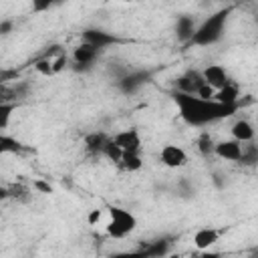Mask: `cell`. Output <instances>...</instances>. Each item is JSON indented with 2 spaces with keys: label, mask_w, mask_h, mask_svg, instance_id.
Instances as JSON below:
<instances>
[{
  "label": "cell",
  "mask_w": 258,
  "mask_h": 258,
  "mask_svg": "<svg viewBox=\"0 0 258 258\" xmlns=\"http://www.w3.org/2000/svg\"><path fill=\"white\" fill-rule=\"evenodd\" d=\"M171 97L179 111V117L189 127H206L210 123L236 115L240 109V105H222L218 101H204L196 95H185L177 91H171Z\"/></svg>",
  "instance_id": "1"
},
{
  "label": "cell",
  "mask_w": 258,
  "mask_h": 258,
  "mask_svg": "<svg viewBox=\"0 0 258 258\" xmlns=\"http://www.w3.org/2000/svg\"><path fill=\"white\" fill-rule=\"evenodd\" d=\"M232 14V6H226V8H220L218 12L210 14L202 24H198L189 44L191 46H210V44H216L222 36H224V30H226V22Z\"/></svg>",
  "instance_id": "2"
},
{
  "label": "cell",
  "mask_w": 258,
  "mask_h": 258,
  "mask_svg": "<svg viewBox=\"0 0 258 258\" xmlns=\"http://www.w3.org/2000/svg\"><path fill=\"white\" fill-rule=\"evenodd\" d=\"M137 228V218L119 206H111L109 208V224H107V236L119 240L125 238L127 234H131Z\"/></svg>",
  "instance_id": "3"
},
{
  "label": "cell",
  "mask_w": 258,
  "mask_h": 258,
  "mask_svg": "<svg viewBox=\"0 0 258 258\" xmlns=\"http://www.w3.org/2000/svg\"><path fill=\"white\" fill-rule=\"evenodd\" d=\"M151 79H153V71H143V69L133 71V69H131L123 79L117 81V89H119L123 95H135L141 87L149 85Z\"/></svg>",
  "instance_id": "4"
},
{
  "label": "cell",
  "mask_w": 258,
  "mask_h": 258,
  "mask_svg": "<svg viewBox=\"0 0 258 258\" xmlns=\"http://www.w3.org/2000/svg\"><path fill=\"white\" fill-rule=\"evenodd\" d=\"M101 54L99 48H95L93 44L81 42L77 48H73V71L75 73H87L93 69V62L97 60V56Z\"/></svg>",
  "instance_id": "5"
},
{
  "label": "cell",
  "mask_w": 258,
  "mask_h": 258,
  "mask_svg": "<svg viewBox=\"0 0 258 258\" xmlns=\"http://www.w3.org/2000/svg\"><path fill=\"white\" fill-rule=\"evenodd\" d=\"M81 36H83V42L93 44V46L99 48V50H105L107 46L121 42L115 34H111V32H107V30H101V28H85Z\"/></svg>",
  "instance_id": "6"
},
{
  "label": "cell",
  "mask_w": 258,
  "mask_h": 258,
  "mask_svg": "<svg viewBox=\"0 0 258 258\" xmlns=\"http://www.w3.org/2000/svg\"><path fill=\"white\" fill-rule=\"evenodd\" d=\"M113 141L123 149V153H139L141 151V135L135 127H129V129H123L115 135H111Z\"/></svg>",
  "instance_id": "7"
},
{
  "label": "cell",
  "mask_w": 258,
  "mask_h": 258,
  "mask_svg": "<svg viewBox=\"0 0 258 258\" xmlns=\"http://www.w3.org/2000/svg\"><path fill=\"white\" fill-rule=\"evenodd\" d=\"M159 159L165 167H171V169H177V167H183L187 163V153L179 147V145H173V143H167L161 147L159 151Z\"/></svg>",
  "instance_id": "8"
},
{
  "label": "cell",
  "mask_w": 258,
  "mask_h": 258,
  "mask_svg": "<svg viewBox=\"0 0 258 258\" xmlns=\"http://www.w3.org/2000/svg\"><path fill=\"white\" fill-rule=\"evenodd\" d=\"M173 240H175L173 236H161V238L141 244L139 248L145 252V258H165L173 246Z\"/></svg>",
  "instance_id": "9"
},
{
  "label": "cell",
  "mask_w": 258,
  "mask_h": 258,
  "mask_svg": "<svg viewBox=\"0 0 258 258\" xmlns=\"http://www.w3.org/2000/svg\"><path fill=\"white\" fill-rule=\"evenodd\" d=\"M202 73H204L206 83L214 91H220L230 83V77H228V73H226V69L222 64H208L206 69H202Z\"/></svg>",
  "instance_id": "10"
},
{
  "label": "cell",
  "mask_w": 258,
  "mask_h": 258,
  "mask_svg": "<svg viewBox=\"0 0 258 258\" xmlns=\"http://www.w3.org/2000/svg\"><path fill=\"white\" fill-rule=\"evenodd\" d=\"M109 139H111V135H107V133H103V131H93V133H89V135L85 137V151H87V155L99 159V157L103 155L105 145H107Z\"/></svg>",
  "instance_id": "11"
},
{
  "label": "cell",
  "mask_w": 258,
  "mask_h": 258,
  "mask_svg": "<svg viewBox=\"0 0 258 258\" xmlns=\"http://www.w3.org/2000/svg\"><path fill=\"white\" fill-rule=\"evenodd\" d=\"M216 155L220 159H226V161H240V155H242V143L236 141V139H226V141H218L216 143Z\"/></svg>",
  "instance_id": "12"
},
{
  "label": "cell",
  "mask_w": 258,
  "mask_h": 258,
  "mask_svg": "<svg viewBox=\"0 0 258 258\" xmlns=\"http://www.w3.org/2000/svg\"><path fill=\"white\" fill-rule=\"evenodd\" d=\"M230 131H232V139H236L240 143H250L256 137V129L248 119H236L232 123Z\"/></svg>",
  "instance_id": "13"
},
{
  "label": "cell",
  "mask_w": 258,
  "mask_h": 258,
  "mask_svg": "<svg viewBox=\"0 0 258 258\" xmlns=\"http://www.w3.org/2000/svg\"><path fill=\"white\" fill-rule=\"evenodd\" d=\"M220 236H222V230H218V228H200L194 234V244L198 250L206 252V250H210V246H214L220 240Z\"/></svg>",
  "instance_id": "14"
},
{
  "label": "cell",
  "mask_w": 258,
  "mask_h": 258,
  "mask_svg": "<svg viewBox=\"0 0 258 258\" xmlns=\"http://www.w3.org/2000/svg\"><path fill=\"white\" fill-rule=\"evenodd\" d=\"M196 28H198V24H196V20H194L191 16H187V14L177 16V20H175V38H177L179 42L189 44V40H191Z\"/></svg>",
  "instance_id": "15"
},
{
  "label": "cell",
  "mask_w": 258,
  "mask_h": 258,
  "mask_svg": "<svg viewBox=\"0 0 258 258\" xmlns=\"http://www.w3.org/2000/svg\"><path fill=\"white\" fill-rule=\"evenodd\" d=\"M0 198H2V200L12 198V200H16V202H28V200H30V187H28L26 183H22V181L10 183V185H2V187H0Z\"/></svg>",
  "instance_id": "16"
},
{
  "label": "cell",
  "mask_w": 258,
  "mask_h": 258,
  "mask_svg": "<svg viewBox=\"0 0 258 258\" xmlns=\"http://www.w3.org/2000/svg\"><path fill=\"white\" fill-rule=\"evenodd\" d=\"M214 101H218L222 105H238V101H240V89H238V85L230 81L224 89L216 91Z\"/></svg>",
  "instance_id": "17"
},
{
  "label": "cell",
  "mask_w": 258,
  "mask_h": 258,
  "mask_svg": "<svg viewBox=\"0 0 258 258\" xmlns=\"http://www.w3.org/2000/svg\"><path fill=\"white\" fill-rule=\"evenodd\" d=\"M238 163L244 167H256L258 165V143L256 141L242 143V155H240Z\"/></svg>",
  "instance_id": "18"
},
{
  "label": "cell",
  "mask_w": 258,
  "mask_h": 258,
  "mask_svg": "<svg viewBox=\"0 0 258 258\" xmlns=\"http://www.w3.org/2000/svg\"><path fill=\"white\" fill-rule=\"evenodd\" d=\"M0 151L2 153H18L20 155V153H28L30 147H26L22 141H18V139L2 133V137H0Z\"/></svg>",
  "instance_id": "19"
},
{
  "label": "cell",
  "mask_w": 258,
  "mask_h": 258,
  "mask_svg": "<svg viewBox=\"0 0 258 258\" xmlns=\"http://www.w3.org/2000/svg\"><path fill=\"white\" fill-rule=\"evenodd\" d=\"M196 145H198V151H200L202 157H212V155H216V141L212 139V135H210L208 131H202V133H200Z\"/></svg>",
  "instance_id": "20"
},
{
  "label": "cell",
  "mask_w": 258,
  "mask_h": 258,
  "mask_svg": "<svg viewBox=\"0 0 258 258\" xmlns=\"http://www.w3.org/2000/svg\"><path fill=\"white\" fill-rule=\"evenodd\" d=\"M119 165H121L125 171H129V173H131V171L141 169L143 161H141V155H139V153H123V157H121Z\"/></svg>",
  "instance_id": "21"
},
{
  "label": "cell",
  "mask_w": 258,
  "mask_h": 258,
  "mask_svg": "<svg viewBox=\"0 0 258 258\" xmlns=\"http://www.w3.org/2000/svg\"><path fill=\"white\" fill-rule=\"evenodd\" d=\"M103 157H107V159L113 161V163H119V161H121V157H123V149L113 141V137L107 141L105 151H103Z\"/></svg>",
  "instance_id": "22"
},
{
  "label": "cell",
  "mask_w": 258,
  "mask_h": 258,
  "mask_svg": "<svg viewBox=\"0 0 258 258\" xmlns=\"http://www.w3.org/2000/svg\"><path fill=\"white\" fill-rule=\"evenodd\" d=\"M34 69H36V73H40V75H44V77L54 75L52 60H48V58H36V60H34Z\"/></svg>",
  "instance_id": "23"
},
{
  "label": "cell",
  "mask_w": 258,
  "mask_h": 258,
  "mask_svg": "<svg viewBox=\"0 0 258 258\" xmlns=\"http://www.w3.org/2000/svg\"><path fill=\"white\" fill-rule=\"evenodd\" d=\"M14 109H16V103H2L0 105V129H6L8 119H10V113Z\"/></svg>",
  "instance_id": "24"
},
{
  "label": "cell",
  "mask_w": 258,
  "mask_h": 258,
  "mask_svg": "<svg viewBox=\"0 0 258 258\" xmlns=\"http://www.w3.org/2000/svg\"><path fill=\"white\" fill-rule=\"evenodd\" d=\"M177 194L181 196V198H194L196 196V187L191 185V181L189 179H179L177 181Z\"/></svg>",
  "instance_id": "25"
},
{
  "label": "cell",
  "mask_w": 258,
  "mask_h": 258,
  "mask_svg": "<svg viewBox=\"0 0 258 258\" xmlns=\"http://www.w3.org/2000/svg\"><path fill=\"white\" fill-rule=\"evenodd\" d=\"M111 258H145V252H143L141 248H135V250L115 252V254H111Z\"/></svg>",
  "instance_id": "26"
},
{
  "label": "cell",
  "mask_w": 258,
  "mask_h": 258,
  "mask_svg": "<svg viewBox=\"0 0 258 258\" xmlns=\"http://www.w3.org/2000/svg\"><path fill=\"white\" fill-rule=\"evenodd\" d=\"M196 97H200V99H204V101H214L216 91H214V89H212V87L206 83V85H204V87L198 91V95H196Z\"/></svg>",
  "instance_id": "27"
},
{
  "label": "cell",
  "mask_w": 258,
  "mask_h": 258,
  "mask_svg": "<svg viewBox=\"0 0 258 258\" xmlns=\"http://www.w3.org/2000/svg\"><path fill=\"white\" fill-rule=\"evenodd\" d=\"M67 62H69V56H67V52H62L60 56H56V58L52 60V69H54V73H60V71L67 67Z\"/></svg>",
  "instance_id": "28"
},
{
  "label": "cell",
  "mask_w": 258,
  "mask_h": 258,
  "mask_svg": "<svg viewBox=\"0 0 258 258\" xmlns=\"http://www.w3.org/2000/svg\"><path fill=\"white\" fill-rule=\"evenodd\" d=\"M32 187L38 189L40 194H52V185L48 181H42V179H34L32 181Z\"/></svg>",
  "instance_id": "29"
},
{
  "label": "cell",
  "mask_w": 258,
  "mask_h": 258,
  "mask_svg": "<svg viewBox=\"0 0 258 258\" xmlns=\"http://www.w3.org/2000/svg\"><path fill=\"white\" fill-rule=\"evenodd\" d=\"M101 216H103V212H101L99 208L91 210V212H89V216H87V222H89V226H97V224L101 222Z\"/></svg>",
  "instance_id": "30"
},
{
  "label": "cell",
  "mask_w": 258,
  "mask_h": 258,
  "mask_svg": "<svg viewBox=\"0 0 258 258\" xmlns=\"http://www.w3.org/2000/svg\"><path fill=\"white\" fill-rule=\"evenodd\" d=\"M12 26H14V22H12V20H8V18H4V20L0 22V34H2V36H6V34L12 30Z\"/></svg>",
  "instance_id": "31"
},
{
  "label": "cell",
  "mask_w": 258,
  "mask_h": 258,
  "mask_svg": "<svg viewBox=\"0 0 258 258\" xmlns=\"http://www.w3.org/2000/svg\"><path fill=\"white\" fill-rule=\"evenodd\" d=\"M50 6H52V2H48V0H46V2H34V4H32V10H36V12H38V10H48Z\"/></svg>",
  "instance_id": "32"
},
{
  "label": "cell",
  "mask_w": 258,
  "mask_h": 258,
  "mask_svg": "<svg viewBox=\"0 0 258 258\" xmlns=\"http://www.w3.org/2000/svg\"><path fill=\"white\" fill-rule=\"evenodd\" d=\"M200 258H228V256H224L222 252H210V250H206V252L200 254Z\"/></svg>",
  "instance_id": "33"
},
{
  "label": "cell",
  "mask_w": 258,
  "mask_h": 258,
  "mask_svg": "<svg viewBox=\"0 0 258 258\" xmlns=\"http://www.w3.org/2000/svg\"><path fill=\"white\" fill-rule=\"evenodd\" d=\"M248 258H258V246H256V248L250 252V256H248Z\"/></svg>",
  "instance_id": "34"
},
{
  "label": "cell",
  "mask_w": 258,
  "mask_h": 258,
  "mask_svg": "<svg viewBox=\"0 0 258 258\" xmlns=\"http://www.w3.org/2000/svg\"><path fill=\"white\" fill-rule=\"evenodd\" d=\"M165 258H183V256H181V254H177V252H173V254H167Z\"/></svg>",
  "instance_id": "35"
},
{
  "label": "cell",
  "mask_w": 258,
  "mask_h": 258,
  "mask_svg": "<svg viewBox=\"0 0 258 258\" xmlns=\"http://www.w3.org/2000/svg\"><path fill=\"white\" fill-rule=\"evenodd\" d=\"M189 258H200V254H191V256H189Z\"/></svg>",
  "instance_id": "36"
}]
</instances>
